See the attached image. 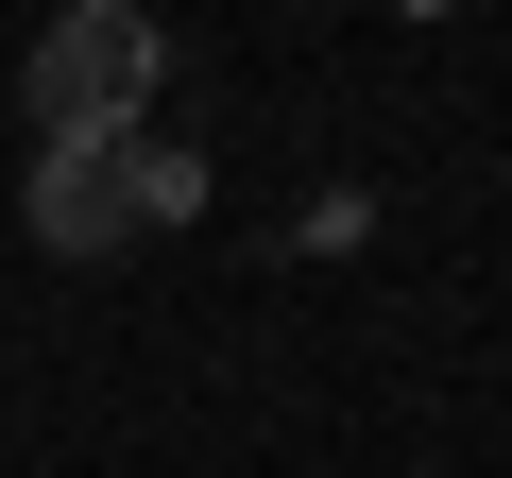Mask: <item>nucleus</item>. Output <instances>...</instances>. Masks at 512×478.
Returning <instances> with one entry per match:
<instances>
[{
  "label": "nucleus",
  "instance_id": "obj_2",
  "mask_svg": "<svg viewBox=\"0 0 512 478\" xmlns=\"http://www.w3.org/2000/svg\"><path fill=\"white\" fill-rule=\"evenodd\" d=\"M18 222L52 239L69 274H86V257H120V239H137V171H120V137H35V188H18Z\"/></svg>",
  "mask_w": 512,
  "mask_h": 478
},
{
  "label": "nucleus",
  "instance_id": "obj_3",
  "mask_svg": "<svg viewBox=\"0 0 512 478\" xmlns=\"http://www.w3.org/2000/svg\"><path fill=\"white\" fill-rule=\"evenodd\" d=\"M120 171H137V239L154 222H205V154L188 137H120Z\"/></svg>",
  "mask_w": 512,
  "mask_h": 478
},
{
  "label": "nucleus",
  "instance_id": "obj_1",
  "mask_svg": "<svg viewBox=\"0 0 512 478\" xmlns=\"http://www.w3.org/2000/svg\"><path fill=\"white\" fill-rule=\"evenodd\" d=\"M154 86H171V35L137 18V0H69V18L35 35V69H18L35 137H137Z\"/></svg>",
  "mask_w": 512,
  "mask_h": 478
}]
</instances>
